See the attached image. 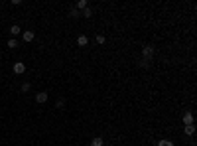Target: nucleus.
Returning <instances> with one entry per match:
<instances>
[{
    "instance_id": "obj_14",
    "label": "nucleus",
    "mask_w": 197,
    "mask_h": 146,
    "mask_svg": "<svg viewBox=\"0 0 197 146\" xmlns=\"http://www.w3.org/2000/svg\"><path fill=\"white\" fill-rule=\"evenodd\" d=\"M20 32H22V30H20V26H12V28H10V34H12V37H14V36H18Z\"/></svg>"
},
{
    "instance_id": "obj_16",
    "label": "nucleus",
    "mask_w": 197,
    "mask_h": 146,
    "mask_svg": "<svg viewBox=\"0 0 197 146\" xmlns=\"http://www.w3.org/2000/svg\"><path fill=\"white\" fill-rule=\"evenodd\" d=\"M55 107H57V109H63V107H65V99H57V101H55Z\"/></svg>"
},
{
    "instance_id": "obj_1",
    "label": "nucleus",
    "mask_w": 197,
    "mask_h": 146,
    "mask_svg": "<svg viewBox=\"0 0 197 146\" xmlns=\"http://www.w3.org/2000/svg\"><path fill=\"white\" fill-rule=\"evenodd\" d=\"M152 57H154V48L152 45H144V48H142V59L152 61Z\"/></svg>"
},
{
    "instance_id": "obj_11",
    "label": "nucleus",
    "mask_w": 197,
    "mask_h": 146,
    "mask_svg": "<svg viewBox=\"0 0 197 146\" xmlns=\"http://www.w3.org/2000/svg\"><path fill=\"white\" fill-rule=\"evenodd\" d=\"M69 14L73 16V18H79V16H81V12H79V10H77V8H75V6H71V8H69Z\"/></svg>"
},
{
    "instance_id": "obj_3",
    "label": "nucleus",
    "mask_w": 197,
    "mask_h": 146,
    "mask_svg": "<svg viewBox=\"0 0 197 146\" xmlns=\"http://www.w3.org/2000/svg\"><path fill=\"white\" fill-rule=\"evenodd\" d=\"M22 37H24V41L28 44V41H33V37H36V34H33L32 30H28V32H24V34H22Z\"/></svg>"
},
{
    "instance_id": "obj_9",
    "label": "nucleus",
    "mask_w": 197,
    "mask_h": 146,
    "mask_svg": "<svg viewBox=\"0 0 197 146\" xmlns=\"http://www.w3.org/2000/svg\"><path fill=\"white\" fill-rule=\"evenodd\" d=\"M185 134L187 136H193L195 134V126H193V124H187V126H185Z\"/></svg>"
},
{
    "instance_id": "obj_12",
    "label": "nucleus",
    "mask_w": 197,
    "mask_h": 146,
    "mask_svg": "<svg viewBox=\"0 0 197 146\" xmlns=\"http://www.w3.org/2000/svg\"><path fill=\"white\" fill-rule=\"evenodd\" d=\"M8 48H10V49L18 48V41H16V37H10V40H8Z\"/></svg>"
},
{
    "instance_id": "obj_13",
    "label": "nucleus",
    "mask_w": 197,
    "mask_h": 146,
    "mask_svg": "<svg viewBox=\"0 0 197 146\" xmlns=\"http://www.w3.org/2000/svg\"><path fill=\"white\" fill-rule=\"evenodd\" d=\"M158 146H174V142H171V140H167V138H162L160 142H158Z\"/></svg>"
},
{
    "instance_id": "obj_2",
    "label": "nucleus",
    "mask_w": 197,
    "mask_h": 146,
    "mask_svg": "<svg viewBox=\"0 0 197 146\" xmlns=\"http://www.w3.org/2000/svg\"><path fill=\"white\" fill-rule=\"evenodd\" d=\"M12 71H14L16 75H22L24 71H26V65H24L22 61H16V63L12 65Z\"/></svg>"
},
{
    "instance_id": "obj_6",
    "label": "nucleus",
    "mask_w": 197,
    "mask_h": 146,
    "mask_svg": "<svg viewBox=\"0 0 197 146\" xmlns=\"http://www.w3.org/2000/svg\"><path fill=\"white\" fill-rule=\"evenodd\" d=\"M87 44H89V37H87V36H79V37H77V45H81V48H85Z\"/></svg>"
},
{
    "instance_id": "obj_5",
    "label": "nucleus",
    "mask_w": 197,
    "mask_h": 146,
    "mask_svg": "<svg viewBox=\"0 0 197 146\" xmlns=\"http://www.w3.org/2000/svg\"><path fill=\"white\" fill-rule=\"evenodd\" d=\"M183 124H193V115H191V112H185V115H183Z\"/></svg>"
},
{
    "instance_id": "obj_7",
    "label": "nucleus",
    "mask_w": 197,
    "mask_h": 146,
    "mask_svg": "<svg viewBox=\"0 0 197 146\" xmlns=\"http://www.w3.org/2000/svg\"><path fill=\"white\" fill-rule=\"evenodd\" d=\"M81 16H83V18H91V16H93V10H91V8L87 6L85 10H81Z\"/></svg>"
},
{
    "instance_id": "obj_17",
    "label": "nucleus",
    "mask_w": 197,
    "mask_h": 146,
    "mask_svg": "<svg viewBox=\"0 0 197 146\" xmlns=\"http://www.w3.org/2000/svg\"><path fill=\"white\" fill-rule=\"evenodd\" d=\"M138 65H140L142 69H146V67H150V61H146V59H140V61H138Z\"/></svg>"
},
{
    "instance_id": "obj_4",
    "label": "nucleus",
    "mask_w": 197,
    "mask_h": 146,
    "mask_svg": "<svg viewBox=\"0 0 197 146\" xmlns=\"http://www.w3.org/2000/svg\"><path fill=\"white\" fill-rule=\"evenodd\" d=\"M36 101L37 103H45L47 101V93H45V91H40V93L36 95Z\"/></svg>"
},
{
    "instance_id": "obj_15",
    "label": "nucleus",
    "mask_w": 197,
    "mask_h": 146,
    "mask_svg": "<svg viewBox=\"0 0 197 146\" xmlns=\"http://www.w3.org/2000/svg\"><path fill=\"white\" fill-rule=\"evenodd\" d=\"M95 41H97V44H99V45H103V44H104V41H107V37H104L103 34H99L97 37H95Z\"/></svg>"
},
{
    "instance_id": "obj_18",
    "label": "nucleus",
    "mask_w": 197,
    "mask_h": 146,
    "mask_svg": "<svg viewBox=\"0 0 197 146\" xmlns=\"http://www.w3.org/2000/svg\"><path fill=\"white\" fill-rule=\"evenodd\" d=\"M30 83H22V91H24V93H26V91H30Z\"/></svg>"
},
{
    "instance_id": "obj_8",
    "label": "nucleus",
    "mask_w": 197,
    "mask_h": 146,
    "mask_svg": "<svg viewBox=\"0 0 197 146\" xmlns=\"http://www.w3.org/2000/svg\"><path fill=\"white\" fill-rule=\"evenodd\" d=\"M103 144H104V140L100 138V136H97V138L91 140V146H103Z\"/></svg>"
},
{
    "instance_id": "obj_10",
    "label": "nucleus",
    "mask_w": 197,
    "mask_h": 146,
    "mask_svg": "<svg viewBox=\"0 0 197 146\" xmlns=\"http://www.w3.org/2000/svg\"><path fill=\"white\" fill-rule=\"evenodd\" d=\"M87 6H89V4H87V0H79V2H77V6H75V8H77V10H85Z\"/></svg>"
}]
</instances>
